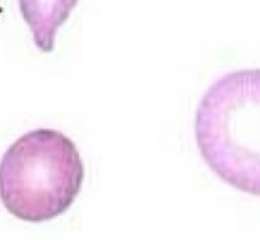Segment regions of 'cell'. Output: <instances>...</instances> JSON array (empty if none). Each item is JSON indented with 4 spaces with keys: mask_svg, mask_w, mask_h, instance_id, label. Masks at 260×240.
Masks as SVG:
<instances>
[{
    "mask_svg": "<svg viewBox=\"0 0 260 240\" xmlns=\"http://www.w3.org/2000/svg\"><path fill=\"white\" fill-rule=\"evenodd\" d=\"M195 134L214 173L260 196V69L227 73L208 88L196 113Z\"/></svg>",
    "mask_w": 260,
    "mask_h": 240,
    "instance_id": "obj_1",
    "label": "cell"
},
{
    "mask_svg": "<svg viewBox=\"0 0 260 240\" xmlns=\"http://www.w3.org/2000/svg\"><path fill=\"white\" fill-rule=\"evenodd\" d=\"M79 0H18L20 12L29 26L34 42L44 53L54 50L59 27Z\"/></svg>",
    "mask_w": 260,
    "mask_h": 240,
    "instance_id": "obj_3",
    "label": "cell"
},
{
    "mask_svg": "<svg viewBox=\"0 0 260 240\" xmlns=\"http://www.w3.org/2000/svg\"><path fill=\"white\" fill-rule=\"evenodd\" d=\"M84 178L83 160L71 139L56 130H34L2 158L0 199L15 218L44 222L73 205Z\"/></svg>",
    "mask_w": 260,
    "mask_h": 240,
    "instance_id": "obj_2",
    "label": "cell"
}]
</instances>
